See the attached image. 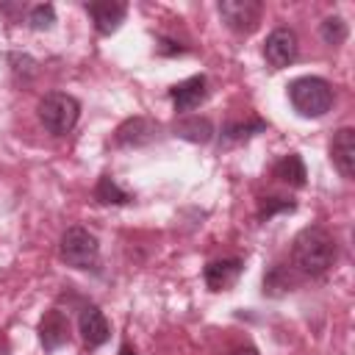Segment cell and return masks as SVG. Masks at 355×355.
<instances>
[{
  "label": "cell",
  "instance_id": "obj_1",
  "mask_svg": "<svg viewBox=\"0 0 355 355\" xmlns=\"http://www.w3.org/2000/svg\"><path fill=\"white\" fill-rule=\"evenodd\" d=\"M291 261L302 275L319 277L336 263V239L319 225L302 227L294 239Z\"/></svg>",
  "mask_w": 355,
  "mask_h": 355
},
{
  "label": "cell",
  "instance_id": "obj_2",
  "mask_svg": "<svg viewBox=\"0 0 355 355\" xmlns=\"http://www.w3.org/2000/svg\"><path fill=\"white\" fill-rule=\"evenodd\" d=\"M288 100L300 116L316 119L333 108V86L324 78L302 75V78L288 83Z\"/></svg>",
  "mask_w": 355,
  "mask_h": 355
},
{
  "label": "cell",
  "instance_id": "obj_3",
  "mask_svg": "<svg viewBox=\"0 0 355 355\" xmlns=\"http://www.w3.org/2000/svg\"><path fill=\"white\" fill-rule=\"evenodd\" d=\"M78 116H80V103L67 92H50L39 100V119L44 130L53 136L69 133L78 125Z\"/></svg>",
  "mask_w": 355,
  "mask_h": 355
},
{
  "label": "cell",
  "instance_id": "obj_4",
  "mask_svg": "<svg viewBox=\"0 0 355 355\" xmlns=\"http://www.w3.org/2000/svg\"><path fill=\"white\" fill-rule=\"evenodd\" d=\"M58 255L72 269H92L100 258V241L92 230L75 225V227L64 230L61 244H58Z\"/></svg>",
  "mask_w": 355,
  "mask_h": 355
},
{
  "label": "cell",
  "instance_id": "obj_5",
  "mask_svg": "<svg viewBox=\"0 0 355 355\" xmlns=\"http://www.w3.org/2000/svg\"><path fill=\"white\" fill-rule=\"evenodd\" d=\"M261 11L263 6L258 0H222L219 3V17L236 33H252L261 22Z\"/></svg>",
  "mask_w": 355,
  "mask_h": 355
},
{
  "label": "cell",
  "instance_id": "obj_6",
  "mask_svg": "<svg viewBox=\"0 0 355 355\" xmlns=\"http://www.w3.org/2000/svg\"><path fill=\"white\" fill-rule=\"evenodd\" d=\"M300 53V44H297V33L288 31V28H275L266 42H263V58L269 67L275 69H283L288 67Z\"/></svg>",
  "mask_w": 355,
  "mask_h": 355
},
{
  "label": "cell",
  "instance_id": "obj_7",
  "mask_svg": "<svg viewBox=\"0 0 355 355\" xmlns=\"http://www.w3.org/2000/svg\"><path fill=\"white\" fill-rule=\"evenodd\" d=\"M158 136V122L147 116H130L114 130L116 147H144Z\"/></svg>",
  "mask_w": 355,
  "mask_h": 355
},
{
  "label": "cell",
  "instance_id": "obj_8",
  "mask_svg": "<svg viewBox=\"0 0 355 355\" xmlns=\"http://www.w3.org/2000/svg\"><path fill=\"white\" fill-rule=\"evenodd\" d=\"M86 11H89L97 33L100 36H111L125 22L128 3H119V0H94V3H86Z\"/></svg>",
  "mask_w": 355,
  "mask_h": 355
},
{
  "label": "cell",
  "instance_id": "obj_9",
  "mask_svg": "<svg viewBox=\"0 0 355 355\" xmlns=\"http://www.w3.org/2000/svg\"><path fill=\"white\" fill-rule=\"evenodd\" d=\"M205 94H208V80H205V75H191V78H186V80H180V83H175V86L169 89L172 105H175V111H180V114L194 111V108L205 100Z\"/></svg>",
  "mask_w": 355,
  "mask_h": 355
},
{
  "label": "cell",
  "instance_id": "obj_10",
  "mask_svg": "<svg viewBox=\"0 0 355 355\" xmlns=\"http://www.w3.org/2000/svg\"><path fill=\"white\" fill-rule=\"evenodd\" d=\"M330 158H333V166L341 172V178L347 180L355 178V130L352 128H338L333 133Z\"/></svg>",
  "mask_w": 355,
  "mask_h": 355
},
{
  "label": "cell",
  "instance_id": "obj_11",
  "mask_svg": "<svg viewBox=\"0 0 355 355\" xmlns=\"http://www.w3.org/2000/svg\"><path fill=\"white\" fill-rule=\"evenodd\" d=\"M78 330H80V338L86 347H100L108 341L111 336V327H108V319L105 313L97 308V305H86L78 316Z\"/></svg>",
  "mask_w": 355,
  "mask_h": 355
},
{
  "label": "cell",
  "instance_id": "obj_12",
  "mask_svg": "<svg viewBox=\"0 0 355 355\" xmlns=\"http://www.w3.org/2000/svg\"><path fill=\"white\" fill-rule=\"evenodd\" d=\"M241 269H244L241 258H222V261H211L202 269V277H205V286L211 291H225L227 286H233L239 280Z\"/></svg>",
  "mask_w": 355,
  "mask_h": 355
},
{
  "label": "cell",
  "instance_id": "obj_13",
  "mask_svg": "<svg viewBox=\"0 0 355 355\" xmlns=\"http://www.w3.org/2000/svg\"><path fill=\"white\" fill-rule=\"evenodd\" d=\"M67 338H69V322H67L64 311H58V308L47 311L42 316V322H39V341H42V347L47 352H53L61 344H67Z\"/></svg>",
  "mask_w": 355,
  "mask_h": 355
},
{
  "label": "cell",
  "instance_id": "obj_14",
  "mask_svg": "<svg viewBox=\"0 0 355 355\" xmlns=\"http://www.w3.org/2000/svg\"><path fill=\"white\" fill-rule=\"evenodd\" d=\"M175 133H178L180 139H186V141L205 144V141H211V136H214V125H211L208 119H202V116H186V119H180V122L175 125Z\"/></svg>",
  "mask_w": 355,
  "mask_h": 355
},
{
  "label": "cell",
  "instance_id": "obj_15",
  "mask_svg": "<svg viewBox=\"0 0 355 355\" xmlns=\"http://www.w3.org/2000/svg\"><path fill=\"white\" fill-rule=\"evenodd\" d=\"M275 178H280L283 183H288V186H305V178H308V172H305V164H302V158L297 155V153H288V155H283L277 164H275Z\"/></svg>",
  "mask_w": 355,
  "mask_h": 355
},
{
  "label": "cell",
  "instance_id": "obj_16",
  "mask_svg": "<svg viewBox=\"0 0 355 355\" xmlns=\"http://www.w3.org/2000/svg\"><path fill=\"white\" fill-rule=\"evenodd\" d=\"M94 200L103 202V205H128L133 197L125 189H119L111 175H103L97 180V186H94Z\"/></svg>",
  "mask_w": 355,
  "mask_h": 355
},
{
  "label": "cell",
  "instance_id": "obj_17",
  "mask_svg": "<svg viewBox=\"0 0 355 355\" xmlns=\"http://www.w3.org/2000/svg\"><path fill=\"white\" fill-rule=\"evenodd\" d=\"M261 130H266V122H261V119H252V122H230L222 130V139H227V141H244V139H250L252 133H261Z\"/></svg>",
  "mask_w": 355,
  "mask_h": 355
},
{
  "label": "cell",
  "instance_id": "obj_18",
  "mask_svg": "<svg viewBox=\"0 0 355 355\" xmlns=\"http://www.w3.org/2000/svg\"><path fill=\"white\" fill-rule=\"evenodd\" d=\"M319 33H322V39H324V44H330V47H338L344 39H347V22L341 19V17H327L324 22H322V28H319Z\"/></svg>",
  "mask_w": 355,
  "mask_h": 355
},
{
  "label": "cell",
  "instance_id": "obj_19",
  "mask_svg": "<svg viewBox=\"0 0 355 355\" xmlns=\"http://www.w3.org/2000/svg\"><path fill=\"white\" fill-rule=\"evenodd\" d=\"M53 22H55V8L50 3H39V6H33L28 11V25L33 31H47Z\"/></svg>",
  "mask_w": 355,
  "mask_h": 355
},
{
  "label": "cell",
  "instance_id": "obj_20",
  "mask_svg": "<svg viewBox=\"0 0 355 355\" xmlns=\"http://www.w3.org/2000/svg\"><path fill=\"white\" fill-rule=\"evenodd\" d=\"M280 211H294V202H291V200H280V197H269V200L261 202L258 216H261V219H272V216L280 214Z\"/></svg>",
  "mask_w": 355,
  "mask_h": 355
},
{
  "label": "cell",
  "instance_id": "obj_21",
  "mask_svg": "<svg viewBox=\"0 0 355 355\" xmlns=\"http://www.w3.org/2000/svg\"><path fill=\"white\" fill-rule=\"evenodd\" d=\"M158 53H161V55H172V53H183V47H180V44H175L172 39H161Z\"/></svg>",
  "mask_w": 355,
  "mask_h": 355
},
{
  "label": "cell",
  "instance_id": "obj_22",
  "mask_svg": "<svg viewBox=\"0 0 355 355\" xmlns=\"http://www.w3.org/2000/svg\"><path fill=\"white\" fill-rule=\"evenodd\" d=\"M119 355H136V349H133L130 344H122V347H119Z\"/></svg>",
  "mask_w": 355,
  "mask_h": 355
},
{
  "label": "cell",
  "instance_id": "obj_23",
  "mask_svg": "<svg viewBox=\"0 0 355 355\" xmlns=\"http://www.w3.org/2000/svg\"><path fill=\"white\" fill-rule=\"evenodd\" d=\"M233 355H258V352H255V349H250V347H247V349H236V352H233Z\"/></svg>",
  "mask_w": 355,
  "mask_h": 355
}]
</instances>
